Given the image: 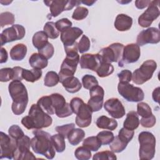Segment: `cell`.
I'll return each instance as SVG.
<instances>
[{
	"mask_svg": "<svg viewBox=\"0 0 160 160\" xmlns=\"http://www.w3.org/2000/svg\"><path fill=\"white\" fill-rule=\"evenodd\" d=\"M52 119L37 104H33L28 112L21 120V124L28 129H41L51 125Z\"/></svg>",
	"mask_w": 160,
	"mask_h": 160,
	"instance_id": "obj_1",
	"label": "cell"
},
{
	"mask_svg": "<svg viewBox=\"0 0 160 160\" xmlns=\"http://www.w3.org/2000/svg\"><path fill=\"white\" fill-rule=\"evenodd\" d=\"M32 133L34 137L31 139V146L33 151L45 156L48 159H53L55 156V149L50 134L41 129H35Z\"/></svg>",
	"mask_w": 160,
	"mask_h": 160,
	"instance_id": "obj_2",
	"label": "cell"
},
{
	"mask_svg": "<svg viewBox=\"0 0 160 160\" xmlns=\"http://www.w3.org/2000/svg\"><path fill=\"white\" fill-rule=\"evenodd\" d=\"M9 94L13 101L11 106L15 115L22 114L28 102V94L26 86L20 81H12L8 86Z\"/></svg>",
	"mask_w": 160,
	"mask_h": 160,
	"instance_id": "obj_3",
	"label": "cell"
},
{
	"mask_svg": "<svg viewBox=\"0 0 160 160\" xmlns=\"http://www.w3.org/2000/svg\"><path fill=\"white\" fill-rule=\"evenodd\" d=\"M70 106L73 113L76 114V124L80 128L88 127L92 120V111L82 99L76 97L71 99Z\"/></svg>",
	"mask_w": 160,
	"mask_h": 160,
	"instance_id": "obj_4",
	"label": "cell"
},
{
	"mask_svg": "<svg viewBox=\"0 0 160 160\" xmlns=\"http://www.w3.org/2000/svg\"><path fill=\"white\" fill-rule=\"evenodd\" d=\"M140 144L139 157L140 159H152L156 151V138L152 133L148 131H142L138 136Z\"/></svg>",
	"mask_w": 160,
	"mask_h": 160,
	"instance_id": "obj_5",
	"label": "cell"
},
{
	"mask_svg": "<svg viewBox=\"0 0 160 160\" xmlns=\"http://www.w3.org/2000/svg\"><path fill=\"white\" fill-rule=\"evenodd\" d=\"M156 68L157 63L154 60L146 61L133 72L131 80L136 84H142L151 79Z\"/></svg>",
	"mask_w": 160,
	"mask_h": 160,
	"instance_id": "obj_6",
	"label": "cell"
},
{
	"mask_svg": "<svg viewBox=\"0 0 160 160\" xmlns=\"http://www.w3.org/2000/svg\"><path fill=\"white\" fill-rule=\"evenodd\" d=\"M124 45L119 42L110 44L108 47L102 48L98 53L101 63H111L119 62L123 51Z\"/></svg>",
	"mask_w": 160,
	"mask_h": 160,
	"instance_id": "obj_7",
	"label": "cell"
},
{
	"mask_svg": "<svg viewBox=\"0 0 160 160\" xmlns=\"http://www.w3.org/2000/svg\"><path fill=\"white\" fill-rule=\"evenodd\" d=\"M119 94L129 102H139L144 99V93L141 88L129 82H119L118 85Z\"/></svg>",
	"mask_w": 160,
	"mask_h": 160,
	"instance_id": "obj_8",
	"label": "cell"
},
{
	"mask_svg": "<svg viewBox=\"0 0 160 160\" xmlns=\"http://www.w3.org/2000/svg\"><path fill=\"white\" fill-rule=\"evenodd\" d=\"M30 146L31 140L26 135L16 140V148L14 152L13 159L15 160L35 159L36 157L29 151Z\"/></svg>",
	"mask_w": 160,
	"mask_h": 160,
	"instance_id": "obj_9",
	"label": "cell"
},
{
	"mask_svg": "<svg viewBox=\"0 0 160 160\" xmlns=\"http://www.w3.org/2000/svg\"><path fill=\"white\" fill-rule=\"evenodd\" d=\"M44 4L49 7L50 14L52 17H57L64 11L72 9L74 6H78L81 3L80 1L55 0L44 1Z\"/></svg>",
	"mask_w": 160,
	"mask_h": 160,
	"instance_id": "obj_10",
	"label": "cell"
},
{
	"mask_svg": "<svg viewBox=\"0 0 160 160\" xmlns=\"http://www.w3.org/2000/svg\"><path fill=\"white\" fill-rule=\"evenodd\" d=\"M159 4V1H151L148 9L139 16L138 18V24L141 27H149L152 24L153 21L159 17L160 14Z\"/></svg>",
	"mask_w": 160,
	"mask_h": 160,
	"instance_id": "obj_11",
	"label": "cell"
},
{
	"mask_svg": "<svg viewBox=\"0 0 160 160\" xmlns=\"http://www.w3.org/2000/svg\"><path fill=\"white\" fill-rule=\"evenodd\" d=\"M26 34L24 26L20 24H13L10 28L3 30L0 34L1 44H4L17 40L22 39Z\"/></svg>",
	"mask_w": 160,
	"mask_h": 160,
	"instance_id": "obj_12",
	"label": "cell"
},
{
	"mask_svg": "<svg viewBox=\"0 0 160 160\" xmlns=\"http://www.w3.org/2000/svg\"><path fill=\"white\" fill-rule=\"evenodd\" d=\"M140 56V47L135 43L128 44L124 46L122 58L118 62V66L119 67H123L124 64L134 63L138 61Z\"/></svg>",
	"mask_w": 160,
	"mask_h": 160,
	"instance_id": "obj_13",
	"label": "cell"
},
{
	"mask_svg": "<svg viewBox=\"0 0 160 160\" xmlns=\"http://www.w3.org/2000/svg\"><path fill=\"white\" fill-rule=\"evenodd\" d=\"M0 159H12L14 152L16 148V140L2 131L0 132Z\"/></svg>",
	"mask_w": 160,
	"mask_h": 160,
	"instance_id": "obj_14",
	"label": "cell"
},
{
	"mask_svg": "<svg viewBox=\"0 0 160 160\" xmlns=\"http://www.w3.org/2000/svg\"><path fill=\"white\" fill-rule=\"evenodd\" d=\"M160 41L159 30L154 27L141 31L137 36L136 42L139 46L146 44H157Z\"/></svg>",
	"mask_w": 160,
	"mask_h": 160,
	"instance_id": "obj_15",
	"label": "cell"
},
{
	"mask_svg": "<svg viewBox=\"0 0 160 160\" xmlns=\"http://www.w3.org/2000/svg\"><path fill=\"white\" fill-rule=\"evenodd\" d=\"M90 99L88 102V105L92 112L99 111L102 109L104 91L103 88L97 85L89 89Z\"/></svg>",
	"mask_w": 160,
	"mask_h": 160,
	"instance_id": "obj_16",
	"label": "cell"
},
{
	"mask_svg": "<svg viewBox=\"0 0 160 160\" xmlns=\"http://www.w3.org/2000/svg\"><path fill=\"white\" fill-rule=\"evenodd\" d=\"M104 109L114 119L122 118L126 113L125 109L121 101L115 98L108 99L104 104Z\"/></svg>",
	"mask_w": 160,
	"mask_h": 160,
	"instance_id": "obj_17",
	"label": "cell"
},
{
	"mask_svg": "<svg viewBox=\"0 0 160 160\" xmlns=\"http://www.w3.org/2000/svg\"><path fill=\"white\" fill-rule=\"evenodd\" d=\"M83 34V31L78 27L69 28L61 32V40L64 47L71 46L76 42V39Z\"/></svg>",
	"mask_w": 160,
	"mask_h": 160,
	"instance_id": "obj_18",
	"label": "cell"
},
{
	"mask_svg": "<svg viewBox=\"0 0 160 160\" xmlns=\"http://www.w3.org/2000/svg\"><path fill=\"white\" fill-rule=\"evenodd\" d=\"M101 62L98 54H84L79 59V64L82 69H88L96 71Z\"/></svg>",
	"mask_w": 160,
	"mask_h": 160,
	"instance_id": "obj_19",
	"label": "cell"
},
{
	"mask_svg": "<svg viewBox=\"0 0 160 160\" xmlns=\"http://www.w3.org/2000/svg\"><path fill=\"white\" fill-rule=\"evenodd\" d=\"M132 24V19L131 17L124 14H118L114 21L115 28L119 31H126L131 28Z\"/></svg>",
	"mask_w": 160,
	"mask_h": 160,
	"instance_id": "obj_20",
	"label": "cell"
},
{
	"mask_svg": "<svg viewBox=\"0 0 160 160\" xmlns=\"http://www.w3.org/2000/svg\"><path fill=\"white\" fill-rule=\"evenodd\" d=\"M61 83L65 89L70 93H75L78 92L82 87V84L78 78L74 76L66 78Z\"/></svg>",
	"mask_w": 160,
	"mask_h": 160,
	"instance_id": "obj_21",
	"label": "cell"
},
{
	"mask_svg": "<svg viewBox=\"0 0 160 160\" xmlns=\"http://www.w3.org/2000/svg\"><path fill=\"white\" fill-rule=\"evenodd\" d=\"M98 128L113 131L118 127V122L114 119L109 118L106 116H101L96 122Z\"/></svg>",
	"mask_w": 160,
	"mask_h": 160,
	"instance_id": "obj_22",
	"label": "cell"
},
{
	"mask_svg": "<svg viewBox=\"0 0 160 160\" xmlns=\"http://www.w3.org/2000/svg\"><path fill=\"white\" fill-rule=\"evenodd\" d=\"M29 63L33 69H42L47 67L48 61L39 53H33L29 59Z\"/></svg>",
	"mask_w": 160,
	"mask_h": 160,
	"instance_id": "obj_23",
	"label": "cell"
},
{
	"mask_svg": "<svg viewBox=\"0 0 160 160\" xmlns=\"http://www.w3.org/2000/svg\"><path fill=\"white\" fill-rule=\"evenodd\" d=\"M139 125V119L137 112L134 111H129L126 115L123 123V127L128 129L134 131L138 128Z\"/></svg>",
	"mask_w": 160,
	"mask_h": 160,
	"instance_id": "obj_24",
	"label": "cell"
},
{
	"mask_svg": "<svg viewBox=\"0 0 160 160\" xmlns=\"http://www.w3.org/2000/svg\"><path fill=\"white\" fill-rule=\"evenodd\" d=\"M27 53V46L22 43L14 46L10 50V57L13 61L22 60Z\"/></svg>",
	"mask_w": 160,
	"mask_h": 160,
	"instance_id": "obj_25",
	"label": "cell"
},
{
	"mask_svg": "<svg viewBox=\"0 0 160 160\" xmlns=\"http://www.w3.org/2000/svg\"><path fill=\"white\" fill-rule=\"evenodd\" d=\"M85 132L80 128H74L68 134L67 138L69 142L72 146H76L83 140Z\"/></svg>",
	"mask_w": 160,
	"mask_h": 160,
	"instance_id": "obj_26",
	"label": "cell"
},
{
	"mask_svg": "<svg viewBox=\"0 0 160 160\" xmlns=\"http://www.w3.org/2000/svg\"><path fill=\"white\" fill-rule=\"evenodd\" d=\"M37 104L47 114L49 115L55 114V110L53 108L52 102L50 96H44L41 97L38 99Z\"/></svg>",
	"mask_w": 160,
	"mask_h": 160,
	"instance_id": "obj_27",
	"label": "cell"
},
{
	"mask_svg": "<svg viewBox=\"0 0 160 160\" xmlns=\"http://www.w3.org/2000/svg\"><path fill=\"white\" fill-rule=\"evenodd\" d=\"M32 42L34 47L39 50L48 42V36L44 31H38L33 35Z\"/></svg>",
	"mask_w": 160,
	"mask_h": 160,
	"instance_id": "obj_28",
	"label": "cell"
},
{
	"mask_svg": "<svg viewBox=\"0 0 160 160\" xmlns=\"http://www.w3.org/2000/svg\"><path fill=\"white\" fill-rule=\"evenodd\" d=\"M42 71L38 69H25L22 71V78L28 82H34L39 80L42 76Z\"/></svg>",
	"mask_w": 160,
	"mask_h": 160,
	"instance_id": "obj_29",
	"label": "cell"
},
{
	"mask_svg": "<svg viewBox=\"0 0 160 160\" xmlns=\"http://www.w3.org/2000/svg\"><path fill=\"white\" fill-rule=\"evenodd\" d=\"M82 145L92 151H97L101 146V143L97 136H90L82 142Z\"/></svg>",
	"mask_w": 160,
	"mask_h": 160,
	"instance_id": "obj_30",
	"label": "cell"
},
{
	"mask_svg": "<svg viewBox=\"0 0 160 160\" xmlns=\"http://www.w3.org/2000/svg\"><path fill=\"white\" fill-rule=\"evenodd\" d=\"M64 138L60 134H56L51 136V141L55 150L58 152H62L66 148Z\"/></svg>",
	"mask_w": 160,
	"mask_h": 160,
	"instance_id": "obj_31",
	"label": "cell"
},
{
	"mask_svg": "<svg viewBox=\"0 0 160 160\" xmlns=\"http://www.w3.org/2000/svg\"><path fill=\"white\" fill-rule=\"evenodd\" d=\"M43 30L50 39H54L58 38L59 36V31L58 30L56 23L54 22H47L44 26Z\"/></svg>",
	"mask_w": 160,
	"mask_h": 160,
	"instance_id": "obj_32",
	"label": "cell"
},
{
	"mask_svg": "<svg viewBox=\"0 0 160 160\" xmlns=\"http://www.w3.org/2000/svg\"><path fill=\"white\" fill-rule=\"evenodd\" d=\"M49 96L51 98L55 112L63 108L66 104V101L64 96L59 93H54Z\"/></svg>",
	"mask_w": 160,
	"mask_h": 160,
	"instance_id": "obj_33",
	"label": "cell"
},
{
	"mask_svg": "<svg viewBox=\"0 0 160 160\" xmlns=\"http://www.w3.org/2000/svg\"><path fill=\"white\" fill-rule=\"evenodd\" d=\"M59 82V75L55 71H48L44 78V84L47 87H53Z\"/></svg>",
	"mask_w": 160,
	"mask_h": 160,
	"instance_id": "obj_34",
	"label": "cell"
},
{
	"mask_svg": "<svg viewBox=\"0 0 160 160\" xmlns=\"http://www.w3.org/2000/svg\"><path fill=\"white\" fill-rule=\"evenodd\" d=\"M96 72L100 78L107 77L114 72V67L110 63H101Z\"/></svg>",
	"mask_w": 160,
	"mask_h": 160,
	"instance_id": "obj_35",
	"label": "cell"
},
{
	"mask_svg": "<svg viewBox=\"0 0 160 160\" xmlns=\"http://www.w3.org/2000/svg\"><path fill=\"white\" fill-rule=\"evenodd\" d=\"M109 148L111 150L114 152H121L123 151L127 147L128 144L122 141L118 136L114 138L112 141L109 144Z\"/></svg>",
	"mask_w": 160,
	"mask_h": 160,
	"instance_id": "obj_36",
	"label": "cell"
},
{
	"mask_svg": "<svg viewBox=\"0 0 160 160\" xmlns=\"http://www.w3.org/2000/svg\"><path fill=\"white\" fill-rule=\"evenodd\" d=\"M137 114L142 118L150 117L152 113L150 106L146 102H141L137 104Z\"/></svg>",
	"mask_w": 160,
	"mask_h": 160,
	"instance_id": "obj_37",
	"label": "cell"
},
{
	"mask_svg": "<svg viewBox=\"0 0 160 160\" xmlns=\"http://www.w3.org/2000/svg\"><path fill=\"white\" fill-rule=\"evenodd\" d=\"M75 157L79 160H88L91 158V151L85 146L78 147L74 151Z\"/></svg>",
	"mask_w": 160,
	"mask_h": 160,
	"instance_id": "obj_38",
	"label": "cell"
},
{
	"mask_svg": "<svg viewBox=\"0 0 160 160\" xmlns=\"http://www.w3.org/2000/svg\"><path fill=\"white\" fill-rule=\"evenodd\" d=\"M97 138L102 145L109 144L114 139V134L110 131H102L97 134Z\"/></svg>",
	"mask_w": 160,
	"mask_h": 160,
	"instance_id": "obj_39",
	"label": "cell"
},
{
	"mask_svg": "<svg viewBox=\"0 0 160 160\" xmlns=\"http://www.w3.org/2000/svg\"><path fill=\"white\" fill-rule=\"evenodd\" d=\"M14 21V15L10 12H4L0 14V24L1 28L7 25H13Z\"/></svg>",
	"mask_w": 160,
	"mask_h": 160,
	"instance_id": "obj_40",
	"label": "cell"
},
{
	"mask_svg": "<svg viewBox=\"0 0 160 160\" xmlns=\"http://www.w3.org/2000/svg\"><path fill=\"white\" fill-rule=\"evenodd\" d=\"M83 87L86 89H91L92 88L98 85L97 79L92 75L86 74L82 78Z\"/></svg>",
	"mask_w": 160,
	"mask_h": 160,
	"instance_id": "obj_41",
	"label": "cell"
},
{
	"mask_svg": "<svg viewBox=\"0 0 160 160\" xmlns=\"http://www.w3.org/2000/svg\"><path fill=\"white\" fill-rule=\"evenodd\" d=\"M134 131L128 129L123 127L119 130L118 136L122 141L124 142L126 144H128L132 140L134 136Z\"/></svg>",
	"mask_w": 160,
	"mask_h": 160,
	"instance_id": "obj_42",
	"label": "cell"
},
{
	"mask_svg": "<svg viewBox=\"0 0 160 160\" xmlns=\"http://www.w3.org/2000/svg\"><path fill=\"white\" fill-rule=\"evenodd\" d=\"M117 159L116 156L112 151H104L96 153L94 154L93 160H115Z\"/></svg>",
	"mask_w": 160,
	"mask_h": 160,
	"instance_id": "obj_43",
	"label": "cell"
},
{
	"mask_svg": "<svg viewBox=\"0 0 160 160\" xmlns=\"http://www.w3.org/2000/svg\"><path fill=\"white\" fill-rule=\"evenodd\" d=\"M88 13L89 11L87 8L82 6H78L74 11L72 15V18L77 21L82 20L87 17Z\"/></svg>",
	"mask_w": 160,
	"mask_h": 160,
	"instance_id": "obj_44",
	"label": "cell"
},
{
	"mask_svg": "<svg viewBox=\"0 0 160 160\" xmlns=\"http://www.w3.org/2000/svg\"><path fill=\"white\" fill-rule=\"evenodd\" d=\"M91 42L89 38L86 35H82L79 42L78 43V51L82 54L90 49Z\"/></svg>",
	"mask_w": 160,
	"mask_h": 160,
	"instance_id": "obj_45",
	"label": "cell"
},
{
	"mask_svg": "<svg viewBox=\"0 0 160 160\" xmlns=\"http://www.w3.org/2000/svg\"><path fill=\"white\" fill-rule=\"evenodd\" d=\"M38 52L47 59L51 58L54 53V48L52 44L48 42L44 47L38 50Z\"/></svg>",
	"mask_w": 160,
	"mask_h": 160,
	"instance_id": "obj_46",
	"label": "cell"
},
{
	"mask_svg": "<svg viewBox=\"0 0 160 160\" xmlns=\"http://www.w3.org/2000/svg\"><path fill=\"white\" fill-rule=\"evenodd\" d=\"M8 133L9 135L15 140H18V139L23 137L25 135L21 128L16 124L12 125L9 128Z\"/></svg>",
	"mask_w": 160,
	"mask_h": 160,
	"instance_id": "obj_47",
	"label": "cell"
},
{
	"mask_svg": "<svg viewBox=\"0 0 160 160\" xmlns=\"http://www.w3.org/2000/svg\"><path fill=\"white\" fill-rule=\"evenodd\" d=\"M14 78L13 69L11 68H2L0 70V81L1 82H8L12 80Z\"/></svg>",
	"mask_w": 160,
	"mask_h": 160,
	"instance_id": "obj_48",
	"label": "cell"
},
{
	"mask_svg": "<svg viewBox=\"0 0 160 160\" xmlns=\"http://www.w3.org/2000/svg\"><path fill=\"white\" fill-rule=\"evenodd\" d=\"M75 128V124L70 123L67 124H64L62 126H56L55 130L60 134H61L65 139L67 138L68 134L70 131Z\"/></svg>",
	"mask_w": 160,
	"mask_h": 160,
	"instance_id": "obj_49",
	"label": "cell"
},
{
	"mask_svg": "<svg viewBox=\"0 0 160 160\" xmlns=\"http://www.w3.org/2000/svg\"><path fill=\"white\" fill-rule=\"evenodd\" d=\"M72 113H73V112L71 108L70 104L68 103V102H66V104L64 105V106L63 108H62L61 109H59V111H58L55 112L56 116L60 118H64L68 117V116L72 115Z\"/></svg>",
	"mask_w": 160,
	"mask_h": 160,
	"instance_id": "obj_50",
	"label": "cell"
},
{
	"mask_svg": "<svg viewBox=\"0 0 160 160\" xmlns=\"http://www.w3.org/2000/svg\"><path fill=\"white\" fill-rule=\"evenodd\" d=\"M72 23L68 18H62L56 22V26L59 32H62L64 30L72 27Z\"/></svg>",
	"mask_w": 160,
	"mask_h": 160,
	"instance_id": "obj_51",
	"label": "cell"
},
{
	"mask_svg": "<svg viewBox=\"0 0 160 160\" xmlns=\"http://www.w3.org/2000/svg\"><path fill=\"white\" fill-rule=\"evenodd\" d=\"M139 122L142 127L146 128H150L155 125L156 122V117L152 114L150 117L148 118H142Z\"/></svg>",
	"mask_w": 160,
	"mask_h": 160,
	"instance_id": "obj_52",
	"label": "cell"
},
{
	"mask_svg": "<svg viewBox=\"0 0 160 160\" xmlns=\"http://www.w3.org/2000/svg\"><path fill=\"white\" fill-rule=\"evenodd\" d=\"M118 76L119 79V82H129L132 79V72L128 69H124L121 71L118 74Z\"/></svg>",
	"mask_w": 160,
	"mask_h": 160,
	"instance_id": "obj_53",
	"label": "cell"
},
{
	"mask_svg": "<svg viewBox=\"0 0 160 160\" xmlns=\"http://www.w3.org/2000/svg\"><path fill=\"white\" fill-rule=\"evenodd\" d=\"M14 71V78L13 81H21L22 78V71L23 68L19 67V66H15L13 68Z\"/></svg>",
	"mask_w": 160,
	"mask_h": 160,
	"instance_id": "obj_54",
	"label": "cell"
},
{
	"mask_svg": "<svg viewBox=\"0 0 160 160\" xmlns=\"http://www.w3.org/2000/svg\"><path fill=\"white\" fill-rule=\"evenodd\" d=\"M151 1L149 0H145V1H141V0H137L135 1V6L138 9H142L147 6H149Z\"/></svg>",
	"mask_w": 160,
	"mask_h": 160,
	"instance_id": "obj_55",
	"label": "cell"
},
{
	"mask_svg": "<svg viewBox=\"0 0 160 160\" xmlns=\"http://www.w3.org/2000/svg\"><path fill=\"white\" fill-rule=\"evenodd\" d=\"M8 52H7L6 49L5 48H1L0 62L1 63L6 62L7 61V60H8Z\"/></svg>",
	"mask_w": 160,
	"mask_h": 160,
	"instance_id": "obj_56",
	"label": "cell"
},
{
	"mask_svg": "<svg viewBox=\"0 0 160 160\" xmlns=\"http://www.w3.org/2000/svg\"><path fill=\"white\" fill-rule=\"evenodd\" d=\"M159 90H160V88L158 87L154 89L152 94V97L154 101L158 103H159Z\"/></svg>",
	"mask_w": 160,
	"mask_h": 160,
	"instance_id": "obj_57",
	"label": "cell"
},
{
	"mask_svg": "<svg viewBox=\"0 0 160 160\" xmlns=\"http://www.w3.org/2000/svg\"><path fill=\"white\" fill-rule=\"evenodd\" d=\"M81 2L83 3L84 4H86V5H87V6H92V5H93V4L96 2V1H91V0H90V1H89V0H86V1H81Z\"/></svg>",
	"mask_w": 160,
	"mask_h": 160,
	"instance_id": "obj_58",
	"label": "cell"
}]
</instances>
